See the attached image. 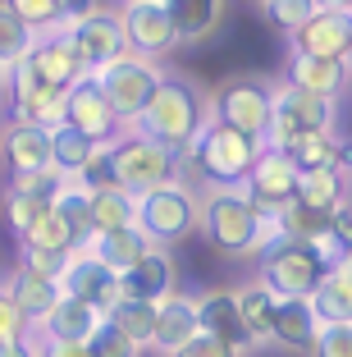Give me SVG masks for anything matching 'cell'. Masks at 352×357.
Returning a JSON list of instances; mask_svg holds the SVG:
<instances>
[{
    "label": "cell",
    "mask_w": 352,
    "mask_h": 357,
    "mask_svg": "<svg viewBox=\"0 0 352 357\" xmlns=\"http://www.w3.org/2000/svg\"><path fill=\"white\" fill-rule=\"evenodd\" d=\"M69 183V178L60 174L55 165H46V169H32V174H10V192H23V197H32V202H46L51 206L55 197H60V188Z\"/></svg>",
    "instance_id": "obj_36"
},
{
    "label": "cell",
    "mask_w": 352,
    "mask_h": 357,
    "mask_svg": "<svg viewBox=\"0 0 352 357\" xmlns=\"http://www.w3.org/2000/svg\"><path fill=\"white\" fill-rule=\"evenodd\" d=\"M266 142L238 133V128H224L215 119H206V128L197 133V142L188 147V156L197 160V174L206 178V188H243L252 160Z\"/></svg>",
    "instance_id": "obj_4"
},
{
    "label": "cell",
    "mask_w": 352,
    "mask_h": 357,
    "mask_svg": "<svg viewBox=\"0 0 352 357\" xmlns=\"http://www.w3.org/2000/svg\"><path fill=\"white\" fill-rule=\"evenodd\" d=\"M261 10H266L270 28H280L284 37H289V32H298L321 5H316V0H261Z\"/></svg>",
    "instance_id": "obj_38"
},
{
    "label": "cell",
    "mask_w": 352,
    "mask_h": 357,
    "mask_svg": "<svg viewBox=\"0 0 352 357\" xmlns=\"http://www.w3.org/2000/svg\"><path fill=\"white\" fill-rule=\"evenodd\" d=\"M284 83L298 87V92H316L339 101L343 87H348V60H311V55H293L284 64Z\"/></svg>",
    "instance_id": "obj_20"
},
{
    "label": "cell",
    "mask_w": 352,
    "mask_h": 357,
    "mask_svg": "<svg viewBox=\"0 0 352 357\" xmlns=\"http://www.w3.org/2000/svg\"><path fill=\"white\" fill-rule=\"evenodd\" d=\"M270 96H275V83H266V78H257V74H234V78H224L215 92H206V101H211V119H215V124L238 128V133L266 142Z\"/></svg>",
    "instance_id": "obj_9"
},
{
    "label": "cell",
    "mask_w": 352,
    "mask_h": 357,
    "mask_svg": "<svg viewBox=\"0 0 352 357\" xmlns=\"http://www.w3.org/2000/svg\"><path fill=\"white\" fill-rule=\"evenodd\" d=\"M60 294L73 298V303H83V307H92L96 316H105V307L119 298V275H114L110 266L96 261L92 248H83V252H73L69 266H64V275H60Z\"/></svg>",
    "instance_id": "obj_13"
},
{
    "label": "cell",
    "mask_w": 352,
    "mask_h": 357,
    "mask_svg": "<svg viewBox=\"0 0 352 357\" xmlns=\"http://www.w3.org/2000/svg\"><path fill=\"white\" fill-rule=\"evenodd\" d=\"M238 316H243V330H247L252 344H270V321H275V303L280 298L270 294L266 284H247V289H238Z\"/></svg>",
    "instance_id": "obj_33"
},
{
    "label": "cell",
    "mask_w": 352,
    "mask_h": 357,
    "mask_svg": "<svg viewBox=\"0 0 352 357\" xmlns=\"http://www.w3.org/2000/svg\"><path fill=\"white\" fill-rule=\"evenodd\" d=\"M55 211H60V220L69 225V238H73V248H78V252H83V248H92V211H87V188L83 183H78V178H69V183H64L60 188V197L51 202Z\"/></svg>",
    "instance_id": "obj_34"
},
{
    "label": "cell",
    "mask_w": 352,
    "mask_h": 357,
    "mask_svg": "<svg viewBox=\"0 0 352 357\" xmlns=\"http://www.w3.org/2000/svg\"><path fill=\"white\" fill-rule=\"evenodd\" d=\"M174 357H238V353H229V348L220 344V339H211V335H192Z\"/></svg>",
    "instance_id": "obj_44"
},
{
    "label": "cell",
    "mask_w": 352,
    "mask_h": 357,
    "mask_svg": "<svg viewBox=\"0 0 352 357\" xmlns=\"http://www.w3.org/2000/svg\"><path fill=\"white\" fill-rule=\"evenodd\" d=\"M5 294H10L14 307L28 316V326H37V321L60 303V284L46 280V275H37V271H28V266H19V271L10 275V284H5Z\"/></svg>",
    "instance_id": "obj_27"
},
{
    "label": "cell",
    "mask_w": 352,
    "mask_h": 357,
    "mask_svg": "<svg viewBox=\"0 0 352 357\" xmlns=\"http://www.w3.org/2000/svg\"><path fill=\"white\" fill-rule=\"evenodd\" d=\"M32 326H28V316L14 307V298L5 294V284H0V344H14V339H28Z\"/></svg>",
    "instance_id": "obj_43"
},
{
    "label": "cell",
    "mask_w": 352,
    "mask_h": 357,
    "mask_svg": "<svg viewBox=\"0 0 352 357\" xmlns=\"http://www.w3.org/2000/svg\"><path fill=\"white\" fill-rule=\"evenodd\" d=\"M96 321H101V316H96L92 307H83V303H73V298L60 294V303L37 321V330H42L46 344H83L96 330Z\"/></svg>",
    "instance_id": "obj_26"
},
{
    "label": "cell",
    "mask_w": 352,
    "mask_h": 357,
    "mask_svg": "<svg viewBox=\"0 0 352 357\" xmlns=\"http://www.w3.org/2000/svg\"><path fill=\"white\" fill-rule=\"evenodd\" d=\"M192 335H197V303H192V298H183L174 289L169 298H160V303H155V326H151V344H146V348L174 357Z\"/></svg>",
    "instance_id": "obj_19"
},
{
    "label": "cell",
    "mask_w": 352,
    "mask_h": 357,
    "mask_svg": "<svg viewBox=\"0 0 352 357\" xmlns=\"http://www.w3.org/2000/svg\"><path fill=\"white\" fill-rule=\"evenodd\" d=\"M321 321L311 316L307 298H280L275 303V321H270V344L293 348V353H311V339H316Z\"/></svg>",
    "instance_id": "obj_24"
},
{
    "label": "cell",
    "mask_w": 352,
    "mask_h": 357,
    "mask_svg": "<svg viewBox=\"0 0 352 357\" xmlns=\"http://www.w3.org/2000/svg\"><path fill=\"white\" fill-rule=\"evenodd\" d=\"M0 357H37V339H14V344H0Z\"/></svg>",
    "instance_id": "obj_47"
},
{
    "label": "cell",
    "mask_w": 352,
    "mask_h": 357,
    "mask_svg": "<svg viewBox=\"0 0 352 357\" xmlns=\"http://www.w3.org/2000/svg\"><path fill=\"white\" fill-rule=\"evenodd\" d=\"M5 74H10V69H5V64H0V87H5Z\"/></svg>",
    "instance_id": "obj_49"
},
{
    "label": "cell",
    "mask_w": 352,
    "mask_h": 357,
    "mask_svg": "<svg viewBox=\"0 0 352 357\" xmlns=\"http://www.w3.org/2000/svg\"><path fill=\"white\" fill-rule=\"evenodd\" d=\"M101 321H110L124 339H133L137 348H146V344H151V326H155V303H142V298H124V294H119L110 307H105Z\"/></svg>",
    "instance_id": "obj_31"
},
{
    "label": "cell",
    "mask_w": 352,
    "mask_h": 357,
    "mask_svg": "<svg viewBox=\"0 0 352 357\" xmlns=\"http://www.w3.org/2000/svg\"><path fill=\"white\" fill-rule=\"evenodd\" d=\"M119 14V28H124V46L128 55H142V60H165L174 51V28H169V14L160 0H124Z\"/></svg>",
    "instance_id": "obj_10"
},
{
    "label": "cell",
    "mask_w": 352,
    "mask_h": 357,
    "mask_svg": "<svg viewBox=\"0 0 352 357\" xmlns=\"http://www.w3.org/2000/svg\"><path fill=\"white\" fill-rule=\"evenodd\" d=\"M293 202L307 211H321V215L343 206L348 202V160H339L330 169H302L298 183H293Z\"/></svg>",
    "instance_id": "obj_22"
},
{
    "label": "cell",
    "mask_w": 352,
    "mask_h": 357,
    "mask_svg": "<svg viewBox=\"0 0 352 357\" xmlns=\"http://www.w3.org/2000/svg\"><path fill=\"white\" fill-rule=\"evenodd\" d=\"M339 124V101L316 92H298L289 83H275V96H270V133L266 147H289L307 133H325V128Z\"/></svg>",
    "instance_id": "obj_8"
},
{
    "label": "cell",
    "mask_w": 352,
    "mask_h": 357,
    "mask_svg": "<svg viewBox=\"0 0 352 357\" xmlns=\"http://www.w3.org/2000/svg\"><path fill=\"white\" fill-rule=\"evenodd\" d=\"M201 229L211 234L224 257H261L270 243L280 238V225L275 215L257 211L243 188H206L201 197Z\"/></svg>",
    "instance_id": "obj_2"
},
{
    "label": "cell",
    "mask_w": 352,
    "mask_h": 357,
    "mask_svg": "<svg viewBox=\"0 0 352 357\" xmlns=\"http://www.w3.org/2000/svg\"><path fill=\"white\" fill-rule=\"evenodd\" d=\"M284 156H289L293 169L302 174V169H330V165H339V160H348V151H343L339 128H325V133H307V137H298V142H289Z\"/></svg>",
    "instance_id": "obj_30"
},
{
    "label": "cell",
    "mask_w": 352,
    "mask_h": 357,
    "mask_svg": "<svg viewBox=\"0 0 352 357\" xmlns=\"http://www.w3.org/2000/svg\"><path fill=\"white\" fill-rule=\"evenodd\" d=\"M28 46H32V32L23 28V23L5 10V0H0V64L10 69L14 60H23V55H28Z\"/></svg>",
    "instance_id": "obj_40"
},
{
    "label": "cell",
    "mask_w": 352,
    "mask_h": 357,
    "mask_svg": "<svg viewBox=\"0 0 352 357\" xmlns=\"http://www.w3.org/2000/svg\"><path fill=\"white\" fill-rule=\"evenodd\" d=\"M96 151H101V142H92V137L78 133V128H69V124L51 128V165L60 169L64 178H78V169H83Z\"/></svg>",
    "instance_id": "obj_32"
},
{
    "label": "cell",
    "mask_w": 352,
    "mask_h": 357,
    "mask_svg": "<svg viewBox=\"0 0 352 357\" xmlns=\"http://www.w3.org/2000/svg\"><path fill=\"white\" fill-rule=\"evenodd\" d=\"M23 252H78L73 248V238H69V225L60 220V211L55 206H46L37 220L23 229Z\"/></svg>",
    "instance_id": "obj_35"
},
{
    "label": "cell",
    "mask_w": 352,
    "mask_h": 357,
    "mask_svg": "<svg viewBox=\"0 0 352 357\" xmlns=\"http://www.w3.org/2000/svg\"><path fill=\"white\" fill-rule=\"evenodd\" d=\"M83 344H87V353H92V357H142V348H137L133 339H124L110 321H96V330L83 339Z\"/></svg>",
    "instance_id": "obj_39"
},
{
    "label": "cell",
    "mask_w": 352,
    "mask_h": 357,
    "mask_svg": "<svg viewBox=\"0 0 352 357\" xmlns=\"http://www.w3.org/2000/svg\"><path fill=\"white\" fill-rule=\"evenodd\" d=\"M42 211H46V202H32V197H23V192H5V220H10L14 238H23V229H28Z\"/></svg>",
    "instance_id": "obj_42"
},
{
    "label": "cell",
    "mask_w": 352,
    "mask_h": 357,
    "mask_svg": "<svg viewBox=\"0 0 352 357\" xmlns=\"http://www.w3.org/2000/svg\"><path fill=\"white\" fill-rule=\"evenodd\" d=\"M64 124L78 128V133H87L92 142H101V147H110L114 137L124 133L119 128V119L110 115V105H105L101 87H96V74H83L78 83L64 92Z\"/></svg>",
    "instance_id": "obj_14"
},
{
    "label": "cell",
    "mask_w": 352,
    "mask_h": 357,
    "mask_svg": "<svg viewBox=\"0 0 352 357\" xmlns=\"http://www.w3.org/2000/svg\"><path fill=\"white\" fill-rule=\"evenodd\" d=\"M307 303H311V316H316L321 326H343V321H352V275H348V261H334Z\"/></svg>",
    "instance_id": "obj_25"
},
{
    "label": "cell",
    "mask_w": 352,
    "mask_h": 357,
    "mask_svg": "<svg viewBox=\"0 0 352 357\" xmlns=\"http://www.w3.org/2000/svg\"><path fill=\"white\" fill-rule=\"evenodd\" d=\"M37 357H92V353H87V344H46V339H37Z\"/></svg>",
    "instance_id": "obj_46"
},
{
    "label": "cell",
    "mask_w": 352,
    "mask_h": 357,
    "mask_svg": "<svg viewBox=\"0 0 352 357\" xmlns=\"http://www.w3.org/2000/svg\"><path fill=\"white\" fill-rule=\"evenodd\" d=\"M0 160L10 165V174H32V169L51 165V133L37 124H19L14 119L0 133Z\"/></svg>",
    "instance_id": "obj_21"
},
{
    "label": "cell",
    "mask_w": 352,
    "mask_h": 357,
    "mask_svg": "<svg viewBox=\"0 0 352 357\" xmlns=\"http://www.w3.org/2000/svg\"><path fill=\"white\" fill-rule=\"evenodd\" d=\"M105 156H110V183L124 188L128 197H142V192L178 178V165H183L169 147H160L155 137L137 133V128L114 137L110 147H105Z\"/></svg>",
    "instance_id": "obj_3"
},
{
    "label": "cell",
    "mask_w": 352,
    "mask_h": 357,
    "mask_svg": "<svg viewBox=\"0 0 352 357\" xmlns=\"http://www.w3.org/2000/svg\"><path fill=\"white\" fill-rule=\"evenodd\" d=\"M5 10L32 32V37H42L51 28H64L60 23V10H55V0H5Z\"/></svg>",
    "instance_id": "obj_37"
},
{
    "label": "cell",
    "mask_w": 352,
    "mask_h": 357,
    "mask_svg": "<svg viewBox=\"0 0 352 357\" xmlns=\"http://www.w3.org/2000/svg\"><path fill=\"white\" fill-rule=\"evenodd\" d=\"M174 280H178L174 257H169L165 248H151L142 261H133L124 275H119V294L142 298V303H160V298L174 294Z\"/></svg>",
    "instance_id": "obj_18"
},
{
    "label": "cell",
    "mask_w": 352,
    "mask_h": 357,
    "mask_svg": "<svg viewBox=\"0 0 352 357\" xmlns=\"http://www.w3.org/2000/svg\"><path fill=\"white\" fill-rule=\"evenodd\" d=\"M330 266L334 261L321 248H311V243L275 238L266 252H261V284H266L275 298H311Z\"/></svg>",
    "instance_id": "obj_6"
},
{
    "label": "cell",
    "mask_w": 352,
    "mask_h": 357,
    "mask_svg": "<svg viewBox=\"0 0 352 357\" xmlns=\"http://www.w3.org/2000/svg\"><path fill=\"white\" fill-rule=\"evenodd\" d=\"M55 10H60V23L69 28V23L87 19L92 10H101V0H55Z\"/></svg>",
    "instance_id": "obj_45"
},
{
    "label": "cell",
    "mask_w": 352,
    "mask_h": 357,
    "mask_svg": "<svg viewBox=\"0 0 352 357\" xmlns=\"http://www.w3.org/2000/svg\"><path fill=\"white\" fill-rule=\"evenodd\" d=\"M69 42H73V51H78V60H83V69L87 74H96V69H105L110 60H119V55H128V46H124V28H119V14L114 10H92L87 19H78V23H69Z\"/></svg>",
    "instance_id": "obj_11"
},
{
    "label": "cell",
    "mask_w": 352,
    "mask_h": 357,
    "mask_svg": "<svg viewBox=\"0 0 352 357\" xmlns=\"http://www.w3.org/2000/svg\"><path fill=\"white\" fill-rule=\"evenodd\" d=\"M160 74L165 69L155 60H142V55H119L105 69H96V87H101L105 105H110V115L119 119V128H137L155 83H160Z\"/></svg>",
    "instance_id": "obj_7"
},
{
    "label": "cell",
    "mask_w": 352,
    "mask_h": 357,
    "mask_svg": "<svg viewBox=\"0 0 352 357\" xmlns=\"http://www.w3.org/2000/svg\"><path fill=\"white\" fill-rule=\"evenodd\" d=\"M321 10H334V14H352V0H316Z\"/></svg>",
    "instance_id": "obj_48"
},
{
    "label": "cell",
    "mask_w": 352,
    "mask_h": 357,
    "mask_svg": "<svg viewBox=\"0 0 352 357\" xmlns=\"http://www.w3.org/2000/svg\"><path fill=\"white\" fill-rule=\"evenodd\" d=\"M197 303V335H211V339H220V344L229 348V353H252V339H247V330H243V316H238V298L229 294V289H215V294H201V298H192Z\"/></svg>",
    "instance_id": "obj_17"
},
{
    "label": "cell",
    "mask_w": 352,
    "mask_h": 357,
    "mask_svg": "<svg viewBox=\"0 0 352 357\" xmlns=\"http://www.w3.org/2000/svg\"><path fill=\"white\" fill-rule=\"evenodd\" d=\"M293 183H298L293 160L284 156L280 147H261L257 160H252V169H247V178H243V197H247L257 211L275 215L284 202H293Z\"/></svg>",
    "instance_id": "obj_12"
},
{
    "label": "cell",
    "mask_w": 352,
    "mask_h": 357,
    "mask_svg": "<svg viewBox=\"0 0 352 357\" xmlns=\"http://www.w3.org/2000/svg\"><path fill=\"white\" fill-rule=\"evenodd\" d=\"M311 357H352V321L316 330V339H311Z\"/></svg>",
    "instance_id": "obj_41"
},
{
    "label": "cell",
    "mask_w": 352,
    "mask_h": 357,
    "mask_svg": "<svg viewBox=\"0 0 352 357\" xmlns=\"http://www.w3.org/2000/svg\"><path fill=\"white\" fill-rule=\"evenodd\" d=\"M211 119V101L192 78L183 74H160L151 101H146L142 119H137V133L155 137L160 147H169L178 160L188 156V147L197 142V133Z\"/></svg>",
    "instance_id": "obj_1"
},
{
    "label": "cell",
    "mask_w": 352,
    "mask_h": 357,
    "mask_svg": "<svg viewBox=\"0 0 352 357\" xmlns=\"http://www.w3.org/2000/svg\"><path fill=\"white\" fill-rule=\"evenodd\" d=\"M87 211H92V234H110L133 225L137 215V197H128L124 188L101 183V188H87Z\"/></svg>",
    "instance_id": "obj_29"
},
{
    "label": "cell",
    "mask_w": 352,
    "mask_h": 357,
    "mask_svg": "<svg viewBox=\"0 0 352 357\" xmlns=\"http://www.w3.org/2000/svg\"><path fill=\"white\" fill-rule=\"evenodd\" d=\"M133 225L146 234L151 248H165V243H178L201 225V197L188 188L183 178H169L160 188L142 192L137 197V215Z\"/></svg>",
    "instance_id": "obj_5"
},
{
    "label": "cell",
    "mask_w": 352,
    "mask_h": 357,
    "mask_svg": "<svg viewBox=\"0 0 352 357\" xmlns=\"http://www.w3.org/2000/svg\"><path fill=\"white\" fill-rule=\"evenodd\" d=\"M293 55H311V60H348L352 46V14L316 10L298 32H289Z\"/></svg>",
    "instance_id": "obj_15"
},
{
    "label": "cell",
    "mask_w": 352,
    "mask_h": 357,
    "mask_svg": "<svg viewBox=\"0 0 352 357\" xmlns=\"http://www.w3.org/2000/svg\"><path fill=\"white\" fill-rule=\"evenodd\" d=\"M28 64L37 69V78H42L46 87H60V92H69V87L87 74L64 28H51V32H42V37H32V46H28Z\"/></svg>",
    "instance_id": "obj_16"
},
{
    "label": "cell",
    "mask_w": 352,
    "mask_h": 357,
    "mask_svg": "<svg viewBox=\"0 0 352 357\" xmlns=\"http://www.w3.org/2000/svg\"><path fill=\"white\" fill-rule=\"evenodd\" d=\"M92 252L101 266H110L114 275H124L133 261H142L146 252H151V243H146V234L137 229V225H124V229H110V234H96L92 238Z\"/></svg>",
    "instance_id": "obj_28"
},
{
    "label": "cell",
    "mask_w": 352,
    "mask_h": 357,
    "mask_svg": "<svg viewBox=\"0 0 352 357\" xmlns=\"http://www.w3.org/2000/svg\"><path fill=\"white\" fill-rule=\"evenodd\" d=\"M160 5L169 14V28H174L178 46L206 42L220 28V19H224V0H160Z\"/></svg>",
    "instance_id": "obj_23"
}]
</instances>
